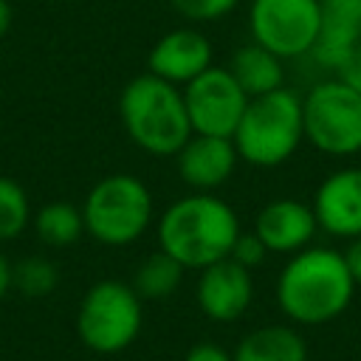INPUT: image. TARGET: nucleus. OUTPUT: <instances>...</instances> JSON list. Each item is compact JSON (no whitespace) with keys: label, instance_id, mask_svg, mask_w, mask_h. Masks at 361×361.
I'll return each mask as SVG.
<instances>
[{"label":"nucleus","instance_id":"nucleus-22","mask_svg":"<svg viewBox=\"0 0 361 361\" xmlns=\"http://www.w3.org/2000/svg\"><path fill=\"white\" fill-rule=\"evenodd\" d=\"M240 0H169L172 11L189 23H214L228 17Z\"/></svg>","mask_w":361,"mask_h":361},{"label":"nucleus","instance_id":"nucleus-4","mask_svg":"<svg viewBox=\"0 0 361 361\" xmlns=\"http://www.w3.org/2000/svg\"><path fill=\"white\" fill-rule=\"evenodd\" d=\"M240 161L251 166H279L305 141L302 96L290 87H279L248 99L243 118L231 135Z\"/></svg>","mask_w":361,"mask_h":361},{"label":"nucleus","instance_id":"nucleus-9","mask_svg":"<svg viewBox=\"0 0 361 361\" xmlns=\"http://www.w3.org/2000/svg\"><path fill=\"white\" fill-rule=\"evenodd\" d=\"M180 93H183L192 133H203V135L231 138L248 104L245 90L237 85L231 71L220 65H209L203 73L186 82Z\"/></svg>","mask_w":361,"mask_h":361},{"label":"nucleus","instance_id":"nucleus-28","mask_svg":"<svg viewBox=\"0 0 361 361\" xmlns=\"http://www.w3.org/2000/svg\"><path fill=\"white\" fill-rule=\"evenodd\" d=\"M11 20H14L11 3H8V0H0V39L8 34V28H11Z\"/></svg>","mask_w":361,"mask_h":361},{"label":"nucleus","instance_id":"nucleus-13","mask_svg":"<svg viewBox=\"0 0 361 361\" xmlns=\"http://www.w3.org/2000/svg\"><path fill=\"white\" fill-rule=\"evenodd\" d=\"M214 51H212V42L206 34H200L197 28L192 25H180V28H172L166 31L152 48H149V56H147V71L183 87L186 82H192L197 73H203L212 62Z\"/></svg>","mask_w":361,"mask_h":361},{"label":"nucleus","instance_id":"nucleus-7","mask_svg":"<svg viewBox=\"0 0 361 361\" xmlns=\"http://www.w3.org/2000/svg\"><path fill=\"white\" fill-rule=\"evenodd\" d=\"M305 141L333 158L361 152V96L341 79H322L302 96Z\"/></svg>","mask_w":361,"mask_h":361},{"label":"nucleus","instance_id":"nucleus-10","mask_svg":"<svg viewBox=\"0 0 361 361\" xmlns=\"http://www.w3.org/2000/svg\"><path fill=\"white\" fill-rule=\"evenodd\" d=\"M195 299L206 319L237 322L254 299V276L234 259H217L197 271Z\"/></svg>","mask_w":361,"mask_h":361},{"label":"nucleus","instance_id":"nucleus-16","mask_svg":"<svg viewBox=\"0 0 361 361\" xmlns=\"http://www.w3.org/2000/svg\"><path fill=\"white\" fill-rule=\"evenodd\" d=\"M282 62H285L282 56H276L274 51H268L251 39L231 54L226 68L231 71L237 85L245 90V96L254 99V96L285 87V65Z\"/></svg>","mask_w":361,"mask_h":361},{"label":"nucleus","instance_id":"nucleus-23","mask_svg":"<svg viewBox=\"0 0 361 361\" xmlns=\"http://www.w3.org/2000/svg\"><path fill=\"white\" fill-rule=\"evenodd\" d=\"M268 254H271V251L265 248V243H262V240L254 234V228H251V231H240V234H237V240H234V245H231V251H228V259H234V262L245 265L248 271H254L257 265L265 262Z\"/></svg>","mask_w":361,"mask_h":361},{"label":"nucleus","instance_id":"nucleus-18","mask_svg":"<svg viewBox=\"0 0 361 361\" xmlns=\"http://www.w3.org/2000/svg\"><path fill=\"white\" fill-rule=\"evenodd\" d=\"M31 228L39 237V243H45L51 248H68L87 234L82 206H73L68 200H51L45 206H39L31 214Z\"/></svg>","mask_w":361,"mask_h":361},{"label":"nucleus","instance_id":"nucleus-6","mask_svg":"<svg viewBox=\"0 0 361 361\" xmlns=\"http://www.w3.org/2000/svg\"><path fill=\"white\" fill-rule=\"evenodd\" d=\"M144 322L141 296L130 282L121 279H99L93 282L76 310V333L79 341L99 355H116L127 350Z\"/></svg>","mask_w":361,"mask_h":361},{"label":"nucleus","instance_id":"nucleus-21","mask_svg":"<svg viewBox=\"0 0 361 361\" xmlns=\"http://www.w3.org/2000/svg\"><path fill=\"white\" fill-rule=\"evenodd\" d=\"M56 285H59V268L39 254H31L17 265H11V288L31 299L54 293Z\"/></svg>","mask_w":361,"mask_h":361},{"label":"nucleus","instance_id":"nucleus-26","mask_svg":"<svg viewBox=\"0 0 361 361\" xmlns=\"http://www.w3.org/2000/svg\"><path fill=\"white\" fill-rule=\"evenodd\" d=\"M341 254H344V262L350 268V276L355 279V285H361V237H353Z\"/></svg>","mask_w":361,"mask_h":361},{"label":"nucleus","instance_id":"nucleus-20","mask_svg":"<svg viewBox=\"0 0 361 361\" xmlns=\"http://www.w3.org/2000/svg\"><path fill=\"white\" fill-rule=\"evenodd\" d=\"M31 214L25 189L14 178L0 175V243L17 240L31 226Z\"/></svg>","mask_w":361,"mask_h":361},{"label":"nucleus","instance_id":"nucleus-19","mask_svg":"<svg viewBox=\"0 0 361 361\" xmlns=\"http://www.w3.org/2000/svg\"><path fill=\"white\" fill-rule=\"evenodd\" d=\"M183 271L186 268L175 257H169L166 251L158 248V251H152V254H147L141 259V265L133 271L130 285L141 296V302L144 299H149V302L166 299V296H172L178 290V285L183 279Z\"/></svg>","mask_w":361,"mask_h":361},{"label":"nucleus","instance_id":"nucleus-12","mask_svg":"<svg viewBox=\"0 0 361 361\" xmlns=\"http://www.w3.org/2000/svg\"><path fill=\"white\" fill-rule=\"evenodd\" d=\"M313 214L322 231L333 237H361V169L347 166L330 172L313 195Z\"/></svg>","mask_w":361,"mask_h":361},{"label":"nucleus","instance_id":"nucleus-1","mask_svg":"<svg viewBox=\"0 0 361 361\" xmlns=\"http://www.w3.org/2000/svg\"><path fill=\"white\" fill-rule=\"evenodd\" d=\"M355 288L341 251L307 245L279 271L276 305L293 324H327L350 307Z\"/></svg>","mask_w":361,"mask_h":361},{"label":"nucleus","instance_id":"nucleus-2","mask_svg":"<svg viewBox=\"0 0 361 361\" xmlns=\"http://www.w3.org/2000/svg\"><path fill=\"white\" fill-rule=\"evenodd\" d=\"M240 231V217L231 203L212 192L183 195L158 217L161 251L175 257L186 271H200L217 259H226Z\"/></svg>","mask_w":361,"mask_h":361},{"label":"nucleus","instance_id":"nucleus-14","mask_svg":"<svg viewBox=\"0 0 361 361\" xmlns=\"http://www.w3.org/2000/svg\"><path fill=\"white\" fill-rule=\"evenodd\" d=\"M319 231L313 206L296 197H276L257 212L254 234L265 243L271 254H296L313 245Z\"/></svg>","mask_w":361,"mask_h":361},{"label":"nucleus","instance_id":"nucleus-3","mask_svg":"<svg viewBox=\"0 0 361 361\" xmlns=\"http://www.w3.org/2000/svg\"><path fill=\"white\" fill-rule=\"evenodd\" d=\"M118 118L127 138L158 158H175L192 135L180 87L149 71L121 87Z\"/></svg>","mask_w":361,"mask_h":361},{"label":"nucleus","instance_id":"nucleus-25","mask_svg":"<svg viewBox=\"0 0 361 361\" xmlns=\"http://www.w3.org/2000/svg\"><path fill=\"white\" fill-rule=\"evenodd\" d=\"M183 361H234L231 353L217 341H197L186 350Z\"/></svg>","mask_w":361,"mask_h":361},{"label":"nucleus","instance_id":"nucleus-24","mask_svg":"<svg viewBox=\"0 0 361 361\" xmlns=\"http://www.w3.org/2000/svg\"><path fill=\"white\" fill-rule=\"evenodd\" d=\"M333 76L341 79L347 87H353V90L361 96V45H355V48L344 56V62L336 68Z\"/></svg>","mask_w":361,"mask_h":361},{"label":"nucleus","instance_id":"nucleus-15","mask_svg":"<svg viewBox=\"0 0 361 361\" xmlns=\"http://www.w3.org/2000/svg\"><path fill=\"white\" fill-rule=\"evenodd\" d=\"M361 45V0H319V37L307 56L330 73Z\"/></svg>","mask_w":361,"mask_h":361},{"label":"nucleus","instance_id":"nucleus-17","mask_svg":"<svg viewBox=\"0 0 361 361\" xmlns=\"http://www.w3.org/2000/svg\"><path fill=\"white\" fill-rule=\"evenodd\" d=\"M234 361H307V341L296 327L265 324L245 333L234 353Z\"/></svg>","mask_w":361,"mask_h":361},{"label":"nucleus","instance_id":"nucleus-5","mask_svg":"<svg viewBox=\"0 0 361 361\" xmlns=\"http://www.w3.org/2000/svg\"><path fill=\"white\" fill-rule=\"evenodd\" d=\"M152 214L155 203L149 186L130 172H113L96 180L82 203L85 231L110 248H124L144 237Z\"/></svg>","mask_w":361,"mask_h":361},{"label":"nucleus","instance_id":"nucleus-8","mask_svg":"<svg viewBox=\"0 0 361 361\" xmlns=\"http://www.w3.org/2000/svg\"><path fill=\"white\" fill-rule=\"evenodd\" d=\"M248 31L282 59L307 56L319 37V0H251Z\"/></svg>","mask_w":361,"mask_h":361},{"label":"nucleus","instance_id":"nucleus-11","mask_svg":"<svg viewBox=\"0 0 361 361\" xmlns=\"http://www.w3.org/2000/svg\"><path fill=\"white\" fill-rule=\"evenodd\" d=\"M237 147L226 135H203L192 133L186 144L175 152V166L180 180L195 192L220 189L237 169Z\"/></svg>","mask_w":361,"mask_h":361},{"label":"nucleus","instance_id":"nucleus-27","mask_svg":"<svg viewBox=\"0 0 361 361\" xmlns=\"http://www.w3.org/2000/svg\"><path fill=\"white\" fill-rule=\"evenodd\" d=\"M8 290H11V262L6 254H0V302L6 299Z\"/></svg>","mask_w":361,"mask_h":361}]
</instances>
